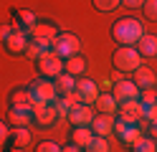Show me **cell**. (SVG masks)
I'll use <instances>...</instances> for the list:
<instances>
[{
    "mask_svg": "<svg viewBox=\"0 0 157 152\" xmlns=\"http://www.w3.org/2000/svg\"><path fill=\"white\" fill-rule=\"evenodd\" d=\"M117 119H122L127 122V124H140V119H142V104H140V99H129V101H122L119 109H117Z\"/></svg>",
    "mask_w": 157,
    "mask_h": 152,
    "instance_id": "cell-10",
    "label": "cell"
},
{
    "mask_svg": "<svg viewBox=\"0 0 157 152\" xmlns=\"http://www.w3.org/2000/svg\"><path fill=\"white\" fill-rule=\"evenodd\" d=\"M61 152H84V150L76 147V145H66V147H61Z\"/></svg>",
    "mask_w": 157,
    "mask_h": 152,
    "instance_id": "cell-38",
    "label": "cell"
},
{
    "mask_svg": "<svg viewBox=\"0 0 157 152\" xmlns=\"http://www.w3.org/2000/svg\"><path fill=\"white\" fill-rule=\"evenodd\" d=\"M63 99H66V104H68V107H71V109H76L78 104H81V96H78V94H76V91H71V94H66Z\"/></svg>",
    "mask_w": 157,
    "mask_h": 152,
    "instance_id": "cell-33",
    "label": "cell"
},
{
    "mask_svg": "<svg viewBox=\"0 0 157 152\" xmlns=\"http://www.w3.org/2000/svg\"><path fill=\"white\" fill-rule=\"evenodd\" d=\"M150 134L152 139H157V122H150Z\"/></svg>",
    "mask_w": 157,
    "mask_h": 152,
    "instance_id": "cell-39",
    "label": "cell"
},
{
    "mask_svg": "<svg viewBox=\"0 0 157 152\" xmlns=\"http://www.w3.org/2000/svg\"><path fill=\"white\" fill-rule=\"evenodd\" d=\"M137 51H140L142 58H157V36L144 33L140 41H137Z\"/></svg>",
    "mask_w": 157,
    "mask_h": 152,
    "instance_id": "cell-16",
    "label": "cell"
},
{
    "mask_svg": "<svg viewBox=\"0 0 157 152\" xmlns=\"http://www.w3.org/2000/svg\"><path fill=\"white\" fill-rule=\"evenodd\" d=\"M10 152H25V150H23V147H13Z\"/></svg>",
    "mask_w": 157,
    "mask_h": 152,
    "instance_id": "cell-40",
    "label": "cell"
},
{
    "mask_svg": "<svg viewBox=\"0 0 157 152\" xmlns=\"http://www.w3.org/2000/svg\"><path fill=\"white\" fill-rule=\"evenodd\" d=\"M53 53H58L63 61L76 56V53H81V41H78V36L76 33H68V30H66V33H58L56 41H53Z\"/></svg>",
    "mask_w": 157,
    "mask_h": 152,
    "instance_id": "cell-4",
    "label": "cell"
},
{
    "mask_svg": "<svg viewBox=\"0 0 157 152\" xmlns=\"http://www.w3.org/2000/svg\"><path fill=\"white\" fill-rule=\"evenodd\" d=\"M23 56H28V58H33V61H38V58H41L43 53H41V48H38V43H36V41H31V43H28V48H25V53Z\"/></svg>",
    "mask_w": 157,
    "mask_h": 152,
    "instance_id": "cell-31",
    "label": "cell"
},
{
    "mask_svg": "<svg viewBox=\"0 0 157 152\" xmlns=\"http://www.w3.org/2000/svg\"><path fill=\"white\" fill-rule=\"evenodd\" d=\"M134 84L142 89H152L155 86V74H152V68H147V66H140L134 71Z\"/></svg>",
    "mask_w": 157,
    "mask_h": 152,
    "instance_id": "cell-21",
    "label": "cell"
},
{
    "mask_svg": "<svg viewBox=\"0 0 157 152\" xmlns=\"http://www.w3.org/2000/svg\"><path fill=\"white\" fill-rule=\"evenodd\" d=\"M36 68L43 79H56L58 74H63V58L58 53H53V51H48V53H43L36 61Z\"/></svg>",
    "mask_w": 157,
    "mask_h": 152,
    "instance_id": "cell-5",
    "label": "cell"
},
{
    "mask_svg": "<svg viewBox=\"0 0 157 152\" xmlns=\"http://www.w3.org/2000/svg\"><path fill=\"white\" fill-rule=\"evenodd\" d=\"M94 137H96V134L91 132V127H74V129H71V145L81 147V150L89 147Z\"/></svg>",
    "mask_w": 157,
    "mask_h": 152,
    "instance_id": "cell-17",
    "label": "cell"
},
{
    "mask_svg": "<svg viewBox=\"0 0 157 152\" xmlns=\"http://www.w3.org/2000/svg\"><path fill=\"white\" fill-rule=\"evenodd\" d=\"M8 122L13 127H31L33 124V107L25 109V107H10L8 111Z\"/></svg>",
    "mask_w": 157,
    "mask_h": 152,
    "instance_id": "cell-14",
    "label": "cell"
},
{
    "mask_svg": "<svg viewBox=\"0 0 157 152\" xmlns=\"http://www.w3.org/2000/svg\"><path fill=\"white\" fill-rule=\"evenodd\" d=\"M28 36H31V41H56L58 28L53 23H41V20H38L36 25L28 28Z\"/></svg>",
    "mask_w": 157,
    "mask_h": 152,
    "instance_id": "cell-12",
    "label": "cell"
},
{
    "mask_svg": "<svg viewBox=\"0 0 157 152\" xmlns=\"http://www.w3.org/2000/svg\"><path fill=\"white\" fill-rule=\"evenodd\" d=\"M28 91H31V99L33 104L36 101H43V104H53V101L58 99V91H56V84L53 79H36L31 86H28Z\"/></svg>",
    "mask_w": 157,
    "mask_h": 152,
    "instance_id": "cell-3",
    "label": "cell"
},
{
    "mask_svg": "<svg viewBox=\"0 0 157 152\" xmlns=\"http://www.w3.org/2000/svg\"><path fill=\"white\" fill-rule=\"evenodd\" d=\"M56 122H58L56 104H43V101H36L33 104V124L38 129H51Z\"/></svg>",
    "mask_w": 157,
    "mask_h": 152,
    "instance_id": "cell-6",
    "label": "cell"
},
{
    "mask_svg": "<svg viewBox=\"0 0 157 152\" xmlns=\"http://www.w3.org/2000/svg\"><path fill=\"white\" fill-rule=\"evenodd\" d=\"M114 122H117L114 114H96L91 122V132L96 137H109L114 132Z\"/></svg>",
    "mask_w": 157,
    "mask_h": 152,
    "instance_id": "cell-13",
    "label": "cell"
},
{
    "mask_svg": "<svg viewBox=\"0 0 157 152\" xmlns=\"http://www.w3.org/2000/svg\"><path fill=\"white\" fill-rule=\"evenodd\" d=\"M112 94L122 104V101H129V99H140V86H137L132 79H114Z\"/></svg>",
    "mask_w": 157,
    "mask_h": 152,
    "instance_id": "cell-8",
    "label": "cell"
},
{
    "mask_svg": "<svg viewBox=\"0 0 157 152\" xmlns=\"http://www.w3.org/2000/svg\"><path fill=\"white\" fill-rule=\"evenodd\" d=\"M144 134H142V127L140 124H129V127H127L124 132H122V134H119V142H122V145H134V142H140Z\"/></svg>",
    "mask_w": 157,
    "mask_h": 152,
    "instance_id": "cell-23",
    "label": "cell"
},
{
    "mask_svg": "<svg viewBox=\"0 0 157 152\" xmlns=\"http://www.w3.org/2000/svg\"><path fill=\"white\" fill-rule=\"evenodd\" d=\"M10 107H25V109H31L33 107L31 91H28V89H15L10 94Z\"/></svg>",
    "mask_w": 157,
    "mask_h": 152,
    "instance_id": "cell-24",
    "label": "cell"
},
{
    "mask_svg": "<svg viewBox=\"0 0 157 152\" xmlns=\"http://www.w3.org/2000/svg\"><path fill=\"white\" fill-rule=\"evenodd\" d=\"M53 84H56V91H58V96H66V94H71V91H76V76L71 74H58L53 79Z\"/></svg>",
    "mask_w": 157,
    "mask_h": 152,
    "instance_id": "cell-20",
    "label": "cell"
},
{
    "mask_svg": "<svg viewBox=\"0 0 157 152\" xmlns=\"http://www.w3.org/2000/svg\"><path fill=\"white\" fill-rule=\"evenodd\" d=\"M142 117H144V119H150V122H157V101H155V104L142 107Z\"/></svg>",
    "mask_w": 157,
    "mask_h": 152,
    "instance_id": "cell-32",
    "label": "cell"
},
{
    "mask_svg": "<svg viewBox=\"0 0 157 152\" xmlns=\"http://www.w3.org/2000/svg\"><path fill=\"white\" fill-rule=\"evenodd\" d=\"M142 13L147 15V20H157V0H144Z\"/></svg>",
    "mask_w": 157,
    "mask_h": 152,
    "instance_id": "cell-29",
    "label": "cell"
},
{
    "mask_svg": "<svg viewBox=\"0 0 157 152\" xmlns=\"http://www.w3.org/2000/svg\"><path fill=\"white\" fill-rule=\"evenodd\" d=\"M112 64L117 68V74H134L142 66V56L134 46H119L112 53Z\"/></svg>",
    "mask_w": 157,
    "mask_h": 152,
    "instance_id": "cell-2",
    "label": "cell"
},
{
    "mask_svg": "<svg viewBox=\"0 0 157 152\" xmlns=\"http://www.w3.org/2000/svg\"><path fill=\"white\" fill-rule=\"evenodd\" d=\"M28 43H31V36H28V30L13 25V33H10V38H8L3 46H5L8 53H13V56H23V53H25V48H28Z\"/></svg>",
    "mask_w": 157,
    "mask_h": 152,
    "instance_id": "cell-7",
    "label": "cell"
},
{
    "mask_svg": "<svg viewBox=\"0 0 157 152\" xmlns=\"http://www.w3.org/2000/svg\"><path fill=\"white\" fill-rule=\"evenodd\" d=\"M127 127H129V124H127V122H122V119H117V122H114V134L119 137V134H122V132H124Z\"/></svg>",
    "mask_w": 157,
    "mask_h": 152,
    "instance_id": "cell-37",
    "label": "cell"
},
{
    "mask_svg": "<svg viewBox=\"0 0 157 152\" xmlns=\"http://www.w3.org/2000/svg\"><path fill=\"white\" fill-rule=\"evenodd\" d=\"M10 33H13V25H0V43H5L8 38H10Z\"/></svg>",
    "mask_w": 157,
    "mask_h": 152,
    "instance_id": "cell-35",
    "label": "cell"
},
{
    "mask_svg": "<svg viewBox=\"0 0 157 152\" xmlns=\"http://www.w3.org/2000/svg\"><path fill=\"white\" fill-rule=\"evenodd\" d=\"M76 94L81 96V104L94 107V101H96V96H99L101 91H99V84H96V81L86 79V76H78L76 79Z\"/></svg>",
    "mask_w": 157,
    "mask_h": 152,
    "instance_id": "cell-9",
    "label": "cell"
},
{
    "mask_svg": "<svg viewBox=\"0 0 157 152\" xmlns=\"http://www.w3.org/2000/svg\"><path fill=\"white\" fill-rule=\"evenodd\" d=\"M155 101H157V91H155V86H152V89H142V91H140V104H142V107L155 104Z\"/></svg>",
    "mask_w": 157,
    "mask_h": 152,
    "instance_id": "cell-28",
    "label": "cell"
},
{
    "mask_svg": "<svg viewBox=\"0 0 157 152\" xmlns=\"http://www.w3.org/2000/svg\"><path fill=\"white\" fill-rule=\"evenodd\" d=\"M96 10H101V13H112V10H117L122 5V0H91Z\"/></svg>",
    "mask_w": 157,
    "mask_h": 152,
    "instance_id": "cell-27",
    "label": "cell"
},
{
    "mask_svg": "<svg viewBox=\"0 0 157 152\" xmlns=\"http://www.w3.org/2000/svg\"><path fill=\"white\" fill-rule=\"evenodd\" d=\"M94 107L99 109V114H117V109H119V101L114 99L112 91H101V94L96 96Z\"/></svg>",
    "mask_w": 157,
    "mask_h": 152,
    "instance_id": "cell-15",
    "label": "cell"
},
{
    "mask_svg": "<svg viewBox=\"0 0 157 152\" xmlns=\"http://www.w3.org/2000/svg\"><path fill=\"white\" fill-rule=\"evenodd\" d=\"M94 117H96V111H94V107H89V104H78L76 109L68 111V122H71L74 127H91Z\"/></svg>",
    "mask_w": 157,
    "mask_h": 152,
    "instance_id": "cell-11",
    "label": "cell"
},
{
    "mask_svg": "<svg viewBox=\"0 0 157 152\" xmlns=\"http://www.w3.org/2000/svg\"><path fill=\"white\" fill-rule=\"evenodd\" d=\"M63 71H66V74H71V76H76V79L84 76V74H86V58H84L81 53L66 58V61H63Z\"/></svg>",
    "mask_w": 157,
    "mask_h": 152,
    "instance_id": "cell-19",
    "label": "cell"
},
{
    "mask_svg": "<svg viewBox=\"0 0 157 152\" xmlns=\"http://www.w3.org/2000/svg\"><path fill=\"white\" fill-rule=\"evenodd\" d=\"M132 152H157V139L142 137L140 142H134V145H132Z\"/></svg>",
    "mask_w": 157,
    "mask_h": 152,
    "instance_id": "cell-25",
    "label": "cell"
},
{
    "mask_svg": "<svg viewBox=\"0 0 157 152\" xmlns=\"http://www.w3.org/2000/svg\"><path fill=\"white\" fill-rule=\"evenodd\" d=\"M144 36V25L137 18H119L112 25V38L119 46H137V41Z\"/></svg>",
    "mask_w": 157,
    "mask_h": 152,
    "instance_id": "cell-1",
    "label": "cell"
},
{
    "mask_svg": "<svg viewBox=\"0 0 157 152\" xmlns=\"http://www.w3.org/2000/svg\"><path fill=\"white\" fill-rule=\"evenodd\" d=\"M13 147H28L33 142V134H31V127H15V132H13Z\"/></svg>",
    "mask_w": 157,
    "mask_h": 152,
    "instance_id": "cell-22",
    "label": "cell"
},
{
    "mask_svg": "<svg viewBox=\"0 0 157 152\" xmlns=\"http://www.w3.org/2000/svg\"><path fill=\"white\" fill-rule=\"evenodd\" d=\"M36 152H61V145H56L51 139H43V142H38Z\"/></svg>",
    "mask_w": 157,
    "mask_h": 152,
    "instance_id": "cell-30",
    "label": "cell"
},
{
    "mask_svg": "<svg viewBox=\"0 0 157 152\" xmlns=\"http://www.w3.org/2000/svg\"><path fill=\"white\" fill-rule=\"evenodd\" d=\"M84 152H112L109 139H106V137H94V139H91V145L86 147Z\"/></svg>",
    "mask_w": 157,
    "mask_h": 152,
    "instance_id": "cell-26",
    "label": "cell"
},
{
    "mask_svg": "<svg viewBox=\"0 0 157 152\" xmlns=\"http://www.w3.org/2000/svg\"><path fill=\"white\" fill-rule=\"evenodd\" d=\"M8 139H10V129H8V124H5V122H0V147H3Z\"/></svg>",
    "mask_w": 157,
    "mask_h": 152,
    "instance_id": "cell-34",
    "label": "cell"
},
{
    "mask_svg": "<svg viewBox=\"0 0 157 152\" xmlns=\"http://www.w3.org/2000/svg\"><path fill=\"white\" fill-rule=\"evenodd\" d=\"M122 5H124V8L137 10V8H142V5H144V0H122Z\"/></svg>",
    "mask_w": 157,
    "mask_h": 152,
    "instance_id": "cell-36",
    "label": "cell"
},
{
    "mask_svg": "<svg viewBox=\"0 0 157 152\" xmlns=\"http://www.w3.org/2000/svg\"><path fill=\"white\" fill-rule=\"evenodd\" d=\"M13 18H15V23H13V25L23 28V30H28L31 25H36V23H38L36 13H33V10H28V8H15V10H13Z\"/></svg>",
    "mask_w": 157,
    "mask_h": 152,
    "instance_id": "cell-18",
    "label": "cell"
}]
</instances>
